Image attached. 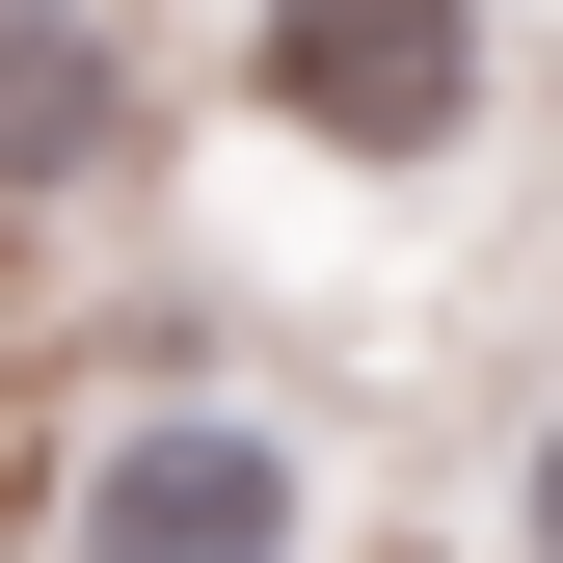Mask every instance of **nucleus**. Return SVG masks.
<instances>
[{"label":"nucleus","mask_w":563,"mask_h":563,"mask_svg":"<svg viewBox=\"0 0 563 563\" xmlns=\"http://www.w3.org/2000/svg\"><path fill=\"white\" fill-rule=\"evenodd\" d=\"M216 81H242L268 162L430 188V162H483V108H510V0H242Z\"/></svg>","instance_id":"1"},{"label":"nucleus","mask_w":563,"mask_h":563,"mask_svg":"<svg viewBox=\"0 0 563 563\" xmlns=\"http://www.w3.org/2000/svg\"><path fill=\"white\" fill-rule=\"evenodd\" d=\"M54 563H322V456L268 402H108L54 483Z\"/></svg>","instance_id":"2"},{"label":"nucleus","mask_w":563,"mask_h":563,"mask_svg":"<svg viewBox=\"0 0 563 563\" xmlns=\"http://www.w3.org/2000/svg\"><path fill=\"white\" fill-rule=\"evenodd\" d=\"M134 134H162V54L134 0H0V216H108Z\"/></svg>","instance_id":"3"},{"label":"nucleus","mask_w":563,"mask_h":563,"mask_svg":"<svg viewBox=\"0 0 563 563\" xmlns=\"http://www.w3.org/2000/svg\"><path fill=\"white\" fill-rule=\"evenodd\" d=\"M510 563H563V402L510 430Z\"/></svg>","instance_id":"4"}]
</instances>
